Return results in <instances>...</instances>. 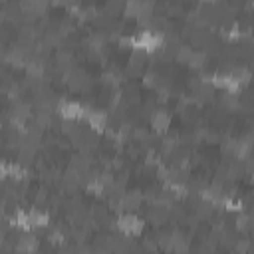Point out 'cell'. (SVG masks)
Returning a JSON list of instances; mask_svg holds the SVG:
<instances>
[{
  "label": "cell",
  "mask_w": 254,
  "mask_h": 254,
  "mask_svg": "<svg viewBox=\"0 0 254 254\" xmlns=\"http://www.w3.org/2000/svg\"><path fill=\"white\" fill-rule=\"evenodd\" d=\"M115 42L123 50H137V52H145V54H155L165 46V34L159 30L143 28V30H137L133 34L119 36Z\"/></svg>",
  "instance_id": "obj_1"
},
{
  "label": "cell",
  "mask_w": 254,
  "mask_h": 254,
  "mask_svg": "<svg viewBox=\"0 0 254 254\" xmlns=\"http://www.w3.org/2000/svg\"><path fill=\"white\" fill-rule=\"evenodd\" d=\"M115 230L125 238H139L145 230V220L137 212H121L115 218Z\"/></svg>",
  "instance_id": "obj_2"
},
{
  "label": "cell",
  "mask_w": 254,
  "mask_h": 254,
  "mask_svg": "<svg viewBox=\"0 0 254 254\" xmlns=\"http://www.w3.org/2000/svg\"><path fill=\"white\" fill-rule=\"evenodd\" d=\"M79 123L87 125V129H91L95 135H101V133H105V129H107L109 115H107V111H103V109H89V107H85L83 119H81Z\"/></svg>",
  "instance_id": "obj_3"
},
{
  "label": "cell",
  "mask_w": 254,
  "mask_h": 254,
  "mask_svg": "<svg viewBox=\"0 0 254 254\" xmlns=\"http://www.w3.org/2000/svg\"><path fill=\"white\" fill-rule=\"evenodd\" d=\"M28 177V169L12 159H2L0 163V179L2 181H10V183H22Z\"/></svg>",
  "instance_id": "obj_4"
},
{
  "label": "cell",
  "mask_w": 254,
  "mask_h": 254,
  "mask_svg": "<svg viewBox=\"0 0 254 254\" xmlns=\"http://www.w3.org/2000/svg\"><path fill=\"white\" fill-rule=\"evenodd\" d=\"M58 115L64 119V121H71V123H79L83 119V113H85V105L75 101V99H64L60 105H58Z\"/></svg>",
  "instance_id": "obj_5"
},
{
  "label": "cell",
  "mask_w": 254,
  "mask_h": 254,
  "mask_svg": "<svg viewBox=\"0 0 254 254\" xmlns=\"http://www.w3.org/2000/svg\"><path fill=\"white\" fill-rule=\"evenodd\" d=\"M30 214H32V224H34V230H44L52 224V214L44 208H30Z\"/></svg>",
  "instance_id": "obj_6"
},
{
  "label": "cell",
  "mask_w": 254,
  "mask_h": 254,
  "mask_svg": "<svg viewBox=\"0 0 254 254\" xmlns=\"http://www.w3.org/2000/svg\"><path fill=\"white\" fill-rule=\"evenodd\" d=\"M198 2H202V4H216L218 0H198Z\"/></svg>",
  "instance_id": "obj_7"
}]
</instances>
